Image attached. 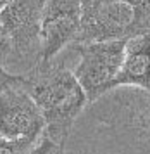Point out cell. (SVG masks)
I'll return each instance as SVG.
<instances>
[{
	"label": "cell",
	"instance_id": "9c48e42d",
	"mask_svg": "<svg viewBox=\"0 0 150 154\" xmlns=\"http://www.w3.org/2000/svg\"><path fill=\"white\" fill-rule=\"evenodd\" d=\"M31 154H64V146L57 144L48 135H43L33 147Z\"/></svg>",
	"mask_w": 150,
	"mask_h": 154
},
{
	"label": "cell",
	"instance_id": "8fae6325",
	"mask_svg": "<svg viewBox=\"0 0 150 154\" xmlns=\"http://www.w3.org/2000/svg\"><path fill=\"white\" fill-rule=\"evenodd\" d=\"M10 56H12V42L7 35V31L4 29V26L0 24V66Z\"/></svg>",
	"mask_w": 150,
	"mask_h": 154
},
{
	"label": "cell",
	"instance_id": "3957f363",
	"mask_svg": "<svg viewBox=\"0 0 150 154\" xmlns=\"http://www.w3.org/2000/svg\"><path fill=\"white\" fill-rule=\"evenodd\" d=\"M126 42L128 40H112L73 45V49L80 54V63L73 73L83 87L88 102H93L110 90V85L123 66Z\"/></svg>",
	"mask_w": 150,
	"mask_h": 154
},
{
	"label": "cell",
	"instance_id": "277c9868",
	"mask_svg": "<svg viewBox=\"0 0 150 154\" xmlns=\"http://www.w3.org/2000/svg\"><path fill=\"white\" fill-rule=\"evenodd\" d=\"M47 0H14L0 12V24L12 42V54L19 61H41V16Z\"/></svg>",
	"mask_w": 150,
	"mask_h": 154
},
{
	"label": "cell",
	"instance_id": "8992f818",
	"mask_svg": "<svg viewBox=\"0 0 150 154\" xmlns=\"http://www.w3.org/2000/svg\"><path fill=\"white\" fill-rule=\"evenodd\" d=\"M81 0H47L41 16V61H52L64 47L78 40Z\"/></svg>",
	"mask_w": 150,
	"mask_h": 154
},
{
	"label": "cell",
	"instance_id": "ba28073f",
	"mask_svg": "<svg viewBox=\"0 0 150 154\" xmlns=\"http://www.w3.org/2000/svg\"><path fill=\"white\" fill-rule=\"evenodd\" d=\"M36 142L31 140H10L0 135V154H31Z\"/></svg>",
	"mask_w": 150,
	"mask_h": 154
},
{
	"label": "cell",
	"instance_id": "52a82bcc",
	"mask_svg": "<svg viewBox=\"0 0 150 154\" xmlns=\"http://www.w3.org/2000/svg\"><path fill=\"white\" fill-rule=\"evenodd\" d=\"M121 85L142 87L150 94V33L126 42L123 66L110 88Z\"/></svg>",
	"mask_w": 150,
	"mask_h": 154
},
{
	"label": "cell",
	"instance_id": "6da1fadb",
	"mask_svg": "<svg viewBox=\"0 0 150 154\" xmlns=\"http://www.w3.org/2000/svg\"><path fill=\"white\" fill-rule=\"evenodd\" d=\"M24 88L45 118V135L64 146L74 119L88 102L74 73L64 68V64L40 61L24 75Z\"/></svg>",
	"mask_w": 150,
	"mask_h": 154
},
{
	"label": "cell",
	"instance_id": "7c38bea8",
	"mask_svg": "<svg viewBox=\"0 0 150 154\" xmlns=\"http://www.w3.org/2000/svg\"><path fill=\"white\" fill-rule=\"evenodd\" d=\"M12 2H14V0H0V12H2V11H4L7 5H10Z\"/></svg>",
	"mask_w": 150,
	"mask_h": 154
},
{
	"label": "cell",
	"instance_id": "5b68a950",
	"mask_svg": "<svg viewBox=\"0 0 150 154\" xmlns=\"http://www.w3.org/2000/svg\"><path fill=\"white\" fill-rule=\"evenodd\" d=\"M45 118L24 83L0 94V135L10 140L38 142L45 132Z\"/></svg>",
	"mask_w": 150,
	"mask_h": 154
},
{
	"label": "cell",
	"instance_id": "7a4b0ae2",
	"mask_svg": "<svg viewBox=\"0 0 150 154\" xmlns=\"http://www.w3.org/2000/svg\"><path fill=\"white\" fill-rule=\"evenodd\" d=\"M148 33L150 0H81V29L74 43L131 40Z\"/></svg>",
	"mask_w": 150,
	"mask_h": 154
},
{
	"label": "cell",
	"instance_id": "30bf717a",
	"mask_svg": "<svg viewBox=\"0 0 150 154\" xmlns=\"http://www.w3.org/2000/svg\"><path fill=\"white\" fill-rule=\"evenodd\" d=\"M24 83V75H16V73H9L0 66V94H4L5 90L17 87V85Z\"/></svg>",
	"mask_w": 150,
	"mask_h": 154
}]
</instances>
